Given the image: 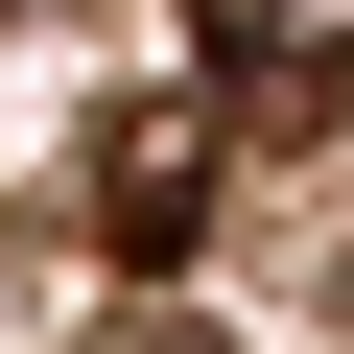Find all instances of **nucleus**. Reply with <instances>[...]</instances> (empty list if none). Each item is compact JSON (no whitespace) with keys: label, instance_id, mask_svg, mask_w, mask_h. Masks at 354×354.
Listing matches in <instances>:
<instances>
[{"label":"nucleus","instance_id":"f257e3e1","mask_svg":"<svg viewBox=\"0 0 354 354\" xmlns=\"http://www.w3.org/2000/svg\"><path fill=\"white\" fill-rule=\"evenodd\" d=\"M95 236H118L142 283L189 260V236H213V118H189V95H142V118H95Z\"/></svg>","mask_w":354,"mask_h":354},{"label":"nucleus","instance_id":"f03ea898","mask_svg":"<svg viewBox=\"0 0 354 354\" xmlns=\"http://www.w3.org/2000/svg\"><path fill=\"white\" fill-rule=\"evenodd\" d=\"M213 95L236 118H330L354 95V0H213Z\"/></svg>","mask_w":354,"mask_h":354},{"label":"nucleus","instance_id":"7ed1b4c3","mask_svg":"<svg viewBox=\"0 0 354 354\" xmlns=\"http://www.w3.org/2000/svg\"><path fill=\"white\" fill-rule=\"evenodd\" d=\"M118 354H236V330H213V307H142V330H118Z\"/></svg>","mask_w":354,"mask_h":354}]
</instances>
